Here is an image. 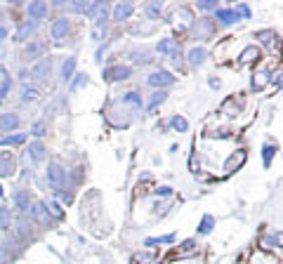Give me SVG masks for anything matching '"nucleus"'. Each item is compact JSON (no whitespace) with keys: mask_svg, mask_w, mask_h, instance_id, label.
Returning a JSON list of instances; mask_svg holds the SVG:
<instances>
[{"mask_svg":"<svg viewBox=\"0 0 283 264\" xmlns=\"http://www.w3.org/2000/svg\"><path fill=\"white\" fill-rule=\"evenodd\" d=\"M73 71H76V59H73V57H69V59L64 62V66H62V78H64V83H66V80H71V78L76 76Z\"/></svg>","mask_w":283,"mask_h":264,"instance_id":"nucleus-24","label":"nucleus"},{"mask_svg":"<svg viewBox=\"0 0 283 264\" xmlns=\"http://www.w3.org/2000/svg\"><path fill=\"white\" fill-rule=\"evenodd\" d=\"M47 182L52 184L54 189H62L66 184V170L59 163H50L47 165Z\"/></svg>","mask_w":283,"mask_h":264,"instance_id":"nucleus-1","label":"nucleus"},{"mask_svg":"<svg viewBox=\"0 0 283 264\" xmlns=\"http://www.w3.org/2000/svg\"><path fill=\"white\" fill-rule=\"evenodd\" d=\"M198 231H201V233H210L212 231V215H205V217H203V222H201Z\"/></svg>","mask_w":283,"mask_h":264,"instance_id":"nucleus-37","label":"nucleus"},{"mask_svg":"<svg viewBox=\"0 0 283 264\" xmlns=\"http://www.w3.org/2000/svg\"><path fill=\"white\" fill-rule=\"evenodd\" d=\"M5 38H7V29H5V26H2V24H0V43H2V40H5Z\"/></svg>","mask_w":283,"mask_h":264,"instance_id":"nucleus-47","label":"nucleus"},{"mask_svg":"<svg viewBox=\"0 0 283 264\" xmlns=\"http://www.w3.org/2000/svg\"><path fill=\"white\" fill-rule=\"evenodd\" d=\"M154 194H156V196H170V194H173V189H170V186H158Z\"/></svg>","mask_w":283,"mask_h":264,"instance_id":"nucleus-46","label":"nucleus"},{"mask_svg":"<svg viewBox=\"0 0 283 264\" xmlns=\"http://www.w3.org/2000/svg\"><path fill=\"white\" fill-rule=\"evenodd\" d=\"M19 116L17 113H0V130L2 132H15L19 127Z\"/></svg>","mask_w":283,"mask_h":264,"instance_id":"nucleus-10","label":"nucleus"},{"mask_svg":"<svg viewBox=\"0 0 283 264\" xmlns=\"http://www.w3.org/2000/svg\"><path fill=\"white\" fill-rule=\"evenodd\" d=\"M90 5H92V2H88V0H76V2H66V10H69V12H85V15H88Z\"/></svg>","mask_w":283,"mask_h":264,"instance_id":"nucleus-26","label":"nucleus"},{"mask_svg":"<svg viewBox=\"0 0 283 264\" xmlns=\"http://www.w3.org/2000/svg\"><path fill=\"white\" fill-rule=\"evenodd\" d=\"M47 12H50V5H47L45 0H33V2H29V17H31V21L45 19Z\"/></svg>","mask_w":283,"mask_h":264,"instance_id":"nucleus-5","label":"nucleus"},{"mask_svg":"<svg viewBox=\"0 0 283 264\" xmlns=\"http://www.w3.org/2000/svg\"><path fill=\"white\" fill-rule=\"evenodd\" d=\"M71 24L66 17H59L52 21V38L54 40H62V38H66V33H69Z\"/></svg>","mask_w":283,"mask_h":264,"instance_id":"nucleus-9","label":"nucleus"},{"mask_svg":"<svg viewBox=\"0 0 283 264\" xmlns=\"http://www.w3.org/2000/svg\"><path fill=\"white\" fill-rule=\"evenodd\" d=\"M15 203H17V208L21 212H26L29 208H31V198H29L26 191H17V194H15Z\"/></svg>","mask_w":283,"mask_h":264,"instance_id":"nucleus-23","label":"nucleus"},{"mask_svg":"<svg viewBox=\"0 0 283 264\" xmlns=\"http://www.w3.org/2000/svg\"><path fill=\"white\" fill-rule=\"evenodd\" d=\"M212 33H215V21L210 17L198 19V24H196V38L198 40H210Z\"/></svg>","mask_w":283,"mask_h":264,"instance_id":"nucleus-4","label":"nucleus"},{"mask_svg":"<svg viewBox=\"0 0 283 264\" xmlns=\"http://www.w3.org/2000/svg\"><path fill=\"white\" fill-rule=\"evenodd\" d=\"M215 19H220L222 24H234V21H238V15H236L234 10H222V7H217V10H215Z\"/></svg>","mask_w":283,"mask_h":264,"instance_id":"nucleus-18","label":"nucleus"},{"mask_svg":"<svg viewBox=\"0 0 283 264\" xmlns=\"http://www.w3.org/2000/svg\"><path fill=\"white\" fill-rule=\"evenodd\" d=\"M19 97H21V102H38V99H40V92H38V88L24 85L21 92H19Z\"/></svg>","mask_w":283,"mask_h":264,"instance_id":"nucleus-19","label":"nucleus"},{"mask_svg":"<svg viewBox=\"0 0 283 264\" xmlns=\"http://www.w3.org/2000/svg\"><path fill=\"white\" fill-rule=\"evenodd\" d=\"M47 205V212H50V217H54V219H62V208H59V203H45Z\"/></svg>","mask_w":283,"mask_h":264,"instance_id":"nucleus-36","label":"nucleus"},{"mask_svg":"<svg viewBox=\"0 0 283 264\" xmlns=\"http://www.w3.org/2000/svg\"><path fill=\"white\" fill-rule=\"evenodd\" d=\"M123 102L125 104H132V106H137V109H142V97L137 94V92H127V94H123Z\"/></svg>","mask_w":283,"mask_h":264,"instance_id":"nucleus-32","label":"nucleus"},{"mask_svg":"<svg viewBox=\"0 0 283 264\" xmlns=\"http://www.w3.org/2000/svg\"><path fill=\"white\" fill-rule=\"evenodd\" d=\"M29 154H31V158L35 163H40V160H45V146L40 144V141H33L31 146H29Z\"/></svg>","mask_w":283,"mask_h":264,"instance_id":"nucleus-22","label":"nucleus"},{"mask_svg":"<svg viewBox=\"0 0 283 264\" xmlns=\"http://www.w3.org/2000/svg\"><path fill=\"white\" fill-rule=\"evenodd\" d=\"M146 83L151 85V88H170L173 83H175V76L173 73H168V71H154L149 78H146Z\"/></svg>","mask_w":283,"mask_h":264,"instance_id":"nucleus-2","label":"nucleus"},{"mask_svg":"<svg viewBox=\"0 0 283 264\" xmlns=\"http://www.w3.org/2000/svg\"><path fill=\"white\" fill-rule=\"evenodd\" d=\"M132 12H135V5L132 2H118L113 7V21H125V19L132 17Z\"/></svg>","mask_w":283,"mask_h":264,"instance_id":"nucleus-11","label":"nucleus"},{"mask_svg":"<svg viewBox=\"0 0 283 264\" xmlns=\"http://www.w3.org/2000/svg\"><path fill=\"white\" fill-rule=\"evenodd\" d=\"M24 141H26V135H7L0 140V146H19Z\"/></svg>","mask_w":283,"mask_h":264,"instance_id":"nucleus-28","label":"nucleus"},{"mask_svg":"<svg viewBox=\"0 0 283 264\" xmlns=\"http://www.w3.org/2000/svg\"><path fill=\"white\" fill-rule=\"evenodd\" d=\"M80 85H88V76H83V73H78V78L73 80V85H71V90H78Z\"/></svg>","mask_w":283,"mask_h":264,"instance_id":"nucleus-40","label":"nucleus"},{"mask_svg":"<svg viewBox=\"0 0 283 264\" xmlns=\"http://www.w3.org/2000/svg\"><path fill=\"white\" fill-rule=\"evenodd\" d=\"M12 78H10V73H7V69L0 64V85H5V83H10Z\"/></svg>","mask_w":283,"mask_h":264,"instance_id":"nucleus-43","label":"nucleus"},{"mask_svg":"<svg viewBox=\"0 0 283 264\" xmlns=\"http://www.w3.org/2000/svg\"><path fill=\"white\" fill-rule=\"evenodd\" d=\"M10 88H12V80H10V83H5V85H0V104L5 102V97H7Z\"/></svg>","mask_w":283,"mask_h":264,"instance_id":"nucleus-44","label":"nucleus"},{"mask_svg":"<svg viewBox=\"0 0 283 264\" xmlns=\"http://www.w3.org/2000/svg\"><path fill=\"white\" fill-rule=\"evenodd\" d=\"M31 215H33L35 224H40V227H50V222H52V217H50V212H47V205L43 203V201H38L31 205Z\"/></svg>","mask_w":283,"mask_h":264,"instance_id":"nucleus-3","label":"nucleus"},{"mask_svg":"<svg viewBox=\"0 0 283 264\" xmlns=\"http://www.w3.org/2000/svg\"><path fill=\"white\" fill-rule=\"evenodd\" d=\"M144 12H146V17L149 19H160V15H163V5H160V0L149 2V5L144 7Z\"/></svg>","mask_w":283,"mask_h":264,"instance_id":"nucleus-20","label":"nucleus"},{"mask_svg":"<svg viewBox=\"0 0 283 264\" xmlns=\"http://www.w3.org/2000/svg\"><path fill=\"white\" fill-rule=\"evenodd\" d=\"M260 59V47H255V45H248L246 50L241 52V59H238V64H250V62H257Z\"/></svg>","mask_w":283,"mask_h":264,"instance_id":"nucleus-17","label":"nucleus"},{"mask_svg":"<svg viewBox=\"0 0 283 264\" xmlns=\"http://www.w3.org/2000/svg\"><path fill=\"white\" fill-rule=\"evenodd\" d=\"M165 97H168V92H165V90L154 92V97H151V99H149V104H146V111H154L158 104H163V102H165Z\"/></svg>","mask_w":283,"mask_h":264,"instance_id":"nucleus-29","label":"nucleus"},{"mask_svg":"<svg viewBox=\"0 0 283 264\" xmlns=\"http://www.w3.org/2000/svg\"><path fill=\"white\" fill-rule=\"evenodd\" d=\"M205 57H208V52H205L203 47H194V50H189V54H187V62H189L191 66H201V64L205 62Z\"/></svg>","mask_w":283,"mask_h":264,"instance_id":"nucleus-16","label":"nucleus"},{"mask_svg":"<svg viewBox=\"0 0 283 264\" xmlns=\"http://www.w3.org/2000/svg\"><path fill=\"white\" fill-rule=\"evenodd\" d=\"M262 246L265 248H279L281 246V233H276V236H267L265 241H262Z\"/></svg>","mask_w":283,"mask_h":264,"instance_id":"nucleus-35","label":"nucleus"},{"mask_svg":"<svg viewBox=\"0 0 283 264\" xmlns=\"http://www.w3.org/2000/svg\"><path fill=\"white\" fill-rule=\"evenodd\" d=\"M43 43H29L26 47H24V54H21V59H26V62H33L38 57H43Z\"/></svg>","mask_w":283,"mask_h":264,"instance_id":"nucleus-13","label":"nucleus"},{"mask_svg":"<svg viewBox=\"0 0 283 264\" xmlns=\"http://www.w3.org/2000/svg\"><path fill=\"white\" fill-rule=\"evenodd\" d=\"M173 17H175L177 24L182 21L184 26H189V24H191V19H194V15H191V10H189V7H179V10H175V15H173Z\"/></svg>","mask_w":283,"mask_h":264,"instance_id":"nucleus-21","label":"nucleus"},{"mask_svg":"<svg viewBox=\"0 0 283 264\" xmlns=\"http://www.w3.org/2000/svg\"><path fill=\"white\" fill-rule=\"evenodd\" d=\"M173 241H175V236L168 233V236H158V238H146L144 243L146 246H160V243H173Z\"/></svg>","mask_w":283,"mask_h":264,"instance_id":"nucleus-31","label":"nucleus"},{"mask_svg":"<svg viewBox=\"0 0 283 264\" xmlns=\"http://www.w3.org/2000/svg\"><path fill=\"white\" fill-rule=\"evenodd\" d=\"M12 227V212L10 208H5V205H0V229H10Z\"/></svg>","mask_w":283,"mask_h":264,"instance_id":"nucleus-27","label":"nucleus"},{"mask_svg":"<svg viewBox=\"0 0 283 264\" xmlns=\"http://www.w3.org/2000/svg\"><path fill=\"white\" fill-rule=\"evenodd\" d=\"M198 7L201 10H217V0H201Z\"/></svg>","mask_w":283,"mask_h":264,"instance_id":"nucleus-41","label":"nucleus"},{"mask_svg":"<svg viewBox=\"0 0 283 264\" xmlns=\"http://www.w3.org/2000/svg\"><path fill=\"white\" fill-rule=\"evenodd\" d=\"M35 26H38V21H21L19 24V31H17V38L19 43H24V40H29V35L35 33Z\"/></svg>","mask_w":283,"mask_h":264,"instance_id":"nucleus-14","label":"nucleus"},{"mask_svg":"<svg viewBox=\"0 0 283 264\" xmlns=\"http://www.w3.org/2000/svg\"><path fill=\"white\" fill-rule=\"evenodd\" d=\"M234 12H236V15H241V17H246V19L250 17V7H248V5H238Z\"/></svg>","mask_w":283,"mask_h":264,"instance_id":"nucleus-45","label":"nucleus"},{"mask_svg":"<svg viewBox=\"0 0 283 264\" xmlns=\"http://www.w3.org/2000/svg\"><path fill=\"white\" fill-rule=\"evenodd\" d=\"M50 73H52V59H43V62H38L33 69H31L29 76H33L35 80H47Z\"/></svg>","mask_w":283,"mask_h":264,"instance_id":"nucleus-6","label":"nucleus"},{"mask_svg":"<svg viewBox=\"0 0 283 264\" xmlns=\"http://www.w3.org/2000/svg\"><path fill=\"white\" fill-rule=\"evenodd\" d=\"M132 62H137V64H149V62H151V57H149V52H135Z\"/></svg>","mask_w":283,"mask_h":264,"instance_id":"nucleus-39","label":"nucleus"},{"mask_svg":"<svg viewBox=\"0 0 283 264\" xmlns=\"http://www.w3.org/2000/svg\"><path fill=\"white\" fill-rule=\"evenodd\" d=\"M0 196H2V186H0Z\"/></svg>","mask_w":283,"mask_h":264,"instance_id":"nucleus-48","label":"nucleus"},{"mask_svg":"<svg viewBox=\"0 0 283 264\" xmlns=\"http://www.w3.org/2000/svg\"><path fill=\"white\" fill-rule=\"evenodd\" d=\"M15 172V160L10 154H0V177H10Z\"/></svg>","mask_w":283,"mask_h":264,"instance_id":"nucleus-15","label":"nucleus"},{"mask_svg":"<svg viewBox=\"0 0 283 264\" xmlns=\"http://www.w3.org/2000/svg\"><path fill=\"white\" fill-rule=\"evenodd\" d=\"M45 132H47V123H45V121H35L33 127H31V135H33V137H43Z\"/></svg>","mask_w":283,"mask_h":264,"instance_id":"nucleus-33","label":"nucleus"},{"mask_svg":"<svg viewBox=\"0 0 283 264\" xmlns=\"http://www.w3.org/2000/svg\"><path fill=\"white\" fill-rule=\"evenodd\" d=\"M158 52L165 57H175V54H179V45H177L175 38H163L158 43Z\"/></svg>","mask_w":283,"mask_h":264,"instance_id":"nucleus-12","label":"nucleus"},{"mask_svg":"<svg viewBox=\"0 0 283 264\" xmlns=\"http://www.w3.org/2000/svg\"><path fill=\"white\" fill-rule=\"evenodd\" d=\"M267 83H269V73H267V71H260V73H255V76H252V88L257 90V92H260V90H265Z\"/></svg>","mask_w":283,"mask_h":264,"instance_id":"nucleus-25","label":"nucleus"},{"mask_svg":"<svg viewBox=\"0 0 283 264\" xmlns=\"http://www.w3.org/2000/svg\"><path fill=\"white\" fill-rule=\"evenodd\" d=\"M255 38H257V43H262V45H265L267 50H274V47L279 45V35L274 33L271 29H267V31H257Z\"/></svg>","mask_w":283,"mask_h":264,"instance_id":"nucleus-8","label":"nucleus"},{"mask_svg":"<svg viewBox=\"0 0 283 264\" xmlns=\"http://www.w3.org/2000/svg\"><path fill=\"white\" fill-rule=\"evenodd\" d=\"M196 250H198L196 241H191V238H189V241H184V243H182V248H179L177 252H179V255H189V252H196Z\"/></svg>","mask_w":283,"mask_h":264,"instance_id":"nucleus-34","label":"nucleus"},{"mask_svg":"<svg viewBox=\"0 0 283 264\" xmlns=\"http://www.w3.org/2000/svg\"><path fill=\"white\" fill-rule=\"evenodd\" d=\"M170 125H173V130H177V132H187V130H189L187 118H182V116H173V118H170Z\"/></svg>","mask_w":283,"mask_h":264,"instance_id":"nucleus-30","label":"nucleus"},{"mask_svg":"<svg viewBox=\"0 0 283 264\" xmlns=\"http://www.w3.org/2000/svg\"><path fill=\"white\" fill-rule=\"evenodd\" d=\"M135 262H142V264H154L156 260H154V255H137L135 257Z\"/></svg>","mask_w":283,"mask_h":264,"instance_id":"nucleus-42","label":"nucleus"},{"mask_svg":"<svg viewBox=\"0 0 283 264\" xmlns=\"http://www.w3.org/2000/svg\"><path fill=\"white\" fill-rule=\"evenodd\" d=\"M125 78H130V66H109V69H104V80H109V83L125 80Z\"/></svg>","mask_w":283,"mask_h":264,"instance_id":"nucleus-7","label":"nucleus"},{"mask_svg":"<svg viewBox=\"0 0 283 264\" xmlns=\"http://www.w3.org/2000/svg\"><path fill=\"white\" fill-rule=\"evenodd\" d=\"M276 154V146H271V144H267L265 146V154H262V160H265V165H269L271 163V156Z\"/></svg>","mask_w":283,"mask_h":264,"instance_id":"nucleus-38","label":"nucleus"}]
</instances>
